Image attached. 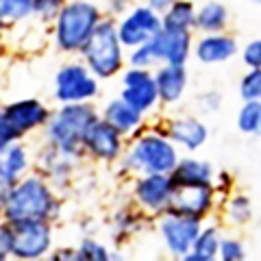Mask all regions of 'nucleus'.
Returning <instances> with one entry per match:
<instances>
[{
	"label": "nucleus",
	"mask_w": 261,
	"mask_h": 261,
	"mask_svg": "<svg viewBox=\"0 0 261 261\" xmlns=\"http://www.w3.org/2000/svg\"><path fill=\"white\" fill-rule=\"evenodd\" d=\"M18 137H20L18 130L11 126V122L7 120L5 111H3V113H0V150L7 148V146H11L15 140H18Z\"/></svg>",
	"instance_id": "nucleus-33"
},
{
	"label": "nucleus",
	"mask_w": 261,
	"mask_h": 261,
	"mask_svg": "<svg viewBox=\"0 0 261 261\" xmlns=\"http://www.w3.org/2000/svg\"><path fill=\"white\" fill-rule=\"evenodd\" d=\"M83 146L98 159H116L122 152V133L109 124L107 120H96L92 126L87 128L83 137Z\"/></svg>",
	"instance_id": "nucleus-15"
},
{
	"label": "nucleus",
	"mask_w": 261,
	"mask_h": 261,
	"mask_svg": "<svg viewBox=\"0 0 261 261\" xmlns=\"http://www.w3.org/2000/svg\"><path fill=\"white\" fill-rule=\"evenodd\" d=\"M154 81H157V89H159V100L166 105H174L181 100L187 89V68L185 65L163 63L154 72Z\"/></svg>",
	"instance_id": "nucleus-17"
},
{
	"label": "nucleus",
	"mask_w": 261,
	"mask_h": 261,
	"mask_svg": "<svg viewBox=\"0 0 261 261\" xmlns=\"http://www.w3.org/2000/svg\"><path fill=\"white\" fill-rule=\"evenodd\" d=\"M228 7L220 0H207L196 9L194 31L198 33H222L228 27Z\"/></svg>",
	"instance_id": "nucleus-20"
},
{
	"label": "nucleus",
	"mask_w": 261,
	"mask_h": 261,
	"mask_svg": "<svg viewBox=\"0 0 261 261\" xmlns=\"http://www.w3.org/2000/svg\"><path fill=\"white\" fill-rule=\"evenodd\" d=\"M11 252V224L0 222V259Z\"/></svg>",
	"instance_id": "nucleus-34"
},
{
	"label": "nucleus",
	"mask_w": 261,
	"mask_h": 261,
	"mask_svg": "<svg viewBox=\"0 0 261 261\" xmlns=\"http://www.w3.org/2000/svg\"><path fill=\"white\" fill-rule=\"evenodd\" d=\"M174 185H194V183H214L216 178V170L209 161L202 159H194V157H185L178 159L176 168L170 172Z\"/></svg>",
	"instance_id": "nucleus-19"
},
{
	"label": "nucleus",
	"mask_w": 261,
	"mask_h": 261,
	"mask_svg": "<svg viewBox=\"0 0 261 261\" xmlns=\"http://www.w3.org/2000/svg\"><path fill=\"white\" fill-rule=\"evenodd\" d=\"M161 133H166L176 146H181V148L190 150V152L202 148L209 140L207 124L192 116H181V118L170 120L166 130H161Z\"/></svg>",
	"instance_id": "nucleus-16"
},
{
	"label": "nucleus",
	"mask_w": 261,
	"mask_h": 261,
	"mask_svg": "<svg viewBox=\"0 0 261 261\" xmlns=\"http://www.w3.org/2000/svg\"><path fill=\"white\" fill-rule=\"evenodd\" d=\"M176 3V0H146V5H148L150 7V9H154V11H157L159 15H163V13H166L168 9H170V7H172Z\"/></svg>",
	"instance_id": "nucleus-35"
},
{
	"label": "nucleus",
	"mask_w": 261,
	"mask_h": 261,
	"mask_svg": "<svg viewBox=\"0 0 261 261\" xmlns=\"http://www.w3.org/2000/svg\"><path fill=\"white\" fill-rule=\"evenodd\" d=\"M178 163L176 144L166 133H146L135 142L126 166L144 174H170Z\"/></svg>",
	"instance_id": "nucleus-5"
},
{
	"label": "nucleus",
	"mask_w": 261,
	"mask_h": 261,
	"mask_svg": "<svg viewBox=\"0 0 261 261\" xmlns=\"http://www.w3.org/2000/svg\"><path fill=\"white\" fill-rule=\"evenodd\" d=\"M63 3L65 0H35L33 13H37L44 20H50L55 15H59V11L63 9Z\"/></svg>",
	"instance_id": "nucleus-32"
},
{
	"label": "nucleus",
	"mask_w": 261,
	"mask_h": 261,
	"mask_svg": "<svg viewBox=\"0 0 261 261\" xmlns=\"http://www.w3.org/2000/svg\"><path fill=\"white\" fill-rule=\"evenodd\" d=\"M29 159L20 144H11L0 150V181L15 185L20 174L27 170Z\"/></svg>",
	"instance_id": "nucleus-22"
},
{
	"label": "nucleus",
	"mask_w": 261,
	"mask_h": 261,
	"mask_svg": "<svg viewBox=\"0 0 261 261\" xmlns=\"http://www.w3.org/2000/svg\"><path fill=\"white\" fill-rule=\"evenodd\" d=\"M196 9H198V7H196L192 0H176V3L161 15L163 29H168V31H194Z\"/></svg>",
	"instance_id": "nucleus-24"
},
{
	"label": "nucleus",
	"mask_w": 261,
	"mask_h": 261,
	"mask_svg": "<svg viewBox=\"0 0 261 261\" xmlns=\"http://www.w3.org/2000/svg\"><path fill=\"white\" fill-rule=\"evenodd\" d=\"M242 100H261V68H248L240 81Z\"/></svg>",
	"instance_id": "nucleus-27"
},
{
	"label": "nucleus",
	"mask_w": 261,
	"mask_h": 261,
	"mask_svg": "<svg viewBox=\"0 0 261 261\" xmlns=\"http://www.w3.org/2000/svg\"><path fill=\"white\" fill-rule=\"evenodd\" d=\"M172 178L170 174H144L135 183V200L152 214H166V207L172 194Z\"/></svg>",
	"instance_id": "nucleus-14"
},
{
	"label": "nucleus",
	"mask_w": 261,
	"mask_h": 261,
	"mask_svg": "<svg viewBox=\"0 0 261 261\" xmlns=\"http://www.w3.org/2000/svg\"><path fill=\"white\" fill-rule=\"evenodd\" d=\"M142 111H137L133 105H128L124 98H116L105 107V120L113 124L122 135H128L140 128L142 124Z\"/></svg>",
	"instance_id": "nucleus-21"
},
{
	"label": "nucleus",
	"mask_w": 261,
	"mask_h": 261,
	"mask_svg": "<svg viewBox=\"0 0 261 261\" xmlns=\"http://www.w3.org/2000/svg\"><path fill=\"white\" fill-rule=\"evenodd\" d=\"M240 53L238 39L228 35L226 31L222 33H202L198 42L194 44V57L202 65H218L231 61Z\"/></svg>",
	"instance_id": "nucleus-13"
},
{
	"label": "nucleus",
	"mask_w": 261,
	"mask_h": 261,
	"mask_svg": "<svg viewBox=\"0 0 261 261\" xmlns=\"http://www.w3.org/2000/svg\"><path fill=\"white\" fill-rule=\"evenodd\" d=\"M218 257L222 261H244L246 259V248L238 238H222Z\"/></svg>",
	"instance_id": "nucleus-29"
},
{
	"label": "nucleus",
	"mask_w": 261,
	"mask_h": 261,
	"mask_svg": "<svg viewBox=\"0 0 261 261\" xmlns=\"http://www.w3.org/2000/svg\"><path fill=\"white\" fill-rule=\"evenodd\" d=\"M122 98L133 105L137 111L148 113L157 107L159 102V89L154 74H150L148 68H133L124 74V87H122Z\"/></svg>",
	"instance_id": "nucleus-12"
},
{
	"label": "nucleus",
	"mask_w": 261,
	"mask_h": 261,
	"mask_svg": "<svg viewBox=\"0 0 261 261\" xmlns=\"http://www.w3.org/2000/svg\"><path fill=\"white\" fill-rule=\"evenodd\" d=\"M76 257L79 259H92V261H107L109 255H107V248L96 244L94 240H85L81 244V248L76 250Z\"/></svg>",
	"instance_id": "nucleus-30"
},
{
	"label": "nucleus",
	"mask_w": 261,
	"mask_h": 261,
	"mask_svg": "<svg viewBox=\"0 0 261 261\" xmlns=\"http://www.w3.org/2000/svg\"><path fill=\"white\" fill-rule=\"evenodd\" d=\"M248 3H252V5H261V0H248Z\"/></svg>",
	"instance_id": "nucleus-36"
},
{
	"label": "nucleus",
	"mask_w": 261,
	"mask_h": 261,
	"mask_svg": "<svg viewBox=\"0 0 261 261\" xmlns=\"http://www.w3.org/2000/svg\"><path fill=\"white\" fill-rule=\"evenodd\" d=\"M216 194H218L216 183L174 185L172 194H170V202L166 207V214L205 220L216 205Z\"/></svg>",
	"instance_id": "nucleus-6"
},
{
	"label": "nucleus",
	"mask_w": 261,
	"mask_h": 261,
	"mask_svg": "<svg viewBox=\"0 0 261 261\" xmlns=\"http://www.w3.org/2000/svg\"><path fill=\"white\" fill-rule=\"evenodd\" d=\"M252 200L248 198L246 194H231L224 202V218L228 224L233 226H244L252 220Z\"/></svg>",
	"instance_id": "nucleus-25"
},
{
	"label": "nucleus",
	"mask_w": 261,
	"mask_h": 261,
	"mask_svg": "<svg viewBox=\"0 0 261 261\" xmlns=\"http://www.w3.org/2000/svg\"><path fill=\"white\" fill-rule=\"evenodd\" d=\"M242 61L246 68H261V39H250L242 48Z\"/></svg>",
	"instance_id": "nucleus-31"
},
{
	"label": "nucleus",
	"mask_w": 261,
	"mask_h": 261,
	"mask_svg": "<svg viewBox=\"0 0 261 261\" xmlns=\"http://www.w3.org/2000/svg\"><path fill=\"white\" fill-rule=\"evenodd\" d=\"M161 29H163L161 15L154 9H150L148 5H142V7H135L128 15H124V20L118 27V35L122 46L133 50V48L150 42Z\"/></svg>",
	"instance_id": "nucleus-9"
},
{
	"label": "nucleus",
	"mask_w": 261,
	"mask_h": 261,
	"mask_svg": "<svg viewBox=\"0 0 261 261\" xmlns=\"http://www.w3.org/2000/svg\"><path fill=\"white\" fill-rule=\"evenodd\" d=\"M259 137H261V135H259Z\"/></svg>",
	"instance_id": "nucleus-39"
},
{
	"label": "nucleus",
	"mask_w": 261,
	"mask_h": 261,
	"mask_svg": "<svg viewBox=\"0 0 261 261\" xmlns=\"http://www.w3.org/2000/svg\"><path fill=\"white\" fill-rule=\"evenodd\" d=\"M5 116L11 122V126L18 130V135H22L31 128L42 126L48 120V109L37 100H18L5 109Z\"/></svg>",
	"instance_id": "nucleus-18"
},
{
	"label": "nucleus",
	"mask_w": 261,
	"mask_h": 261,
	"mask_svg": "<svg viewBox=\"0 0 261 261\" xmlns=\"http://www.w3.org/2000/svg\"><path fill=\"white\" fill-rule=\"evenodd\" d=\"M157 63L185 65L194 53L192 31H168L161 29L150 42H146Z\"/></svg>",
	"instance_id": "nucleus-11"
},
{
	"label": "nucleus",
	"mask_w": 261,
	"mask_h": 261,
	"mask_svg": "<svg viewBox=\"0 0 261 261\" xmlns=\"http://www.w3.org/2000/svg\"><path fill=\"white\" fill-rule=\"evenodd\" d=\"M96 120V111L85 102H65V107L57 111L48 124V137L63 154H76V148L83 146L87 128Z\"/></svg>",
	"instance_id": "nucleus-3"
},
{
	"label": "nucleus",
	"mask_w": 261,
	"mask_h": 261,
	"mask_svg": "<svg viewBox=\"0 0 261 261\" xmlns=\"http://www.w3.org/2000/svg\"><path fill=\"white\" fill-rule=\"evenodd\" d=\"M0 46H3V44H0Z\"/></svg>",
	"instance_id": "nucleus-38"
},
{
	"label": "nucleus",
	"mask_w": 261,
	"mask_h": 261,
	"mask_svg": "<svg viewBox=\"0 0 261 261\" xmlns=\"http://www.w3.org/2000/svg\"><path fill=\"white\" fill-rule=\"evenodd\" d=\"M238 128L244 135H261V100H242Z\"/></svg>",
	"instance_id": "nucleus-26"
},
{
	"label": "nucleus",
	"mask_w": 261,
	"mask_h": 261,
	"mask_svg": "<svg viewBox=\"0 0 261 261\" xmlns=\"http://www.w3.org/2000/svg\"><path fill=\"white\" fill-rule=\"evenodd\" d=\"M98 94L96 79L89 74L87 68L79 63L65 65L57 72L55 81V96L61 102H85Z\"/></svg>",
	"instance_id": "nucleus-10"
},
{
	"label": "nucleus",
	"mask_w": 261,
	"mask_h": 261,
	"mask_svg": "<svg viewBox=\"0 0 261 261\" xmlns=\"http://www.w3.org/2000/svg\"><path fill=\"white\" fill-rule=\"evenodd\" d=\"M100 24V11L98 7L87 3V0H76V3L63 5V9L57 15L55 37L61 50L74 53L83 50L89 35Z\"/></svg>",
	"instance_id": "nucleus-2"
},
{
	"label": "nucleus",
	"mask_w": 261,
	"mask_h": 261,
	"mask_svg": "<svg viewBox=\"0 0 261 261\" xmlns=\"http://www.w3.org/2000/svg\"><path fill=\"white\" fill-rule=\"evenodd\" d=\"M35 0H0V15L5 20H22L33 13Z\"/></svg>",
	"instance_id": "nucleus-28"
},
{
	"label": "nucleus",
	"mask_w": 261,
	"mask_h": 261,
	"mask_svg": "<svg viewBox=\"0 0 261 261\" xmlns=\"http://www.w3.org/2000/svg\"><path fill=\"white\" fill-rule=\"evenodd\" d=\"M87 68L98 79H111L122 70V42L118 29L111 22H100L83 46Z\"/></svg>",
	"instance_id": "nucleus-4"
},
{
	"label": "nucleus",
	"mask_w": 261,
	"mask_h": 261,
	"mask_svg": "<svg viewBox=\"0 0 261 261\" xmlns=\"http://www.w3.org/2000/svg\"><path fill=\"white\" fill-rule=\"evenodd\" d=\"M220 242H222V233L218 226H202L198 238L194 242L192 252L185 257V261H214L218 259Z\"/></svg>",
	"instance_id": "nucleus-23"
},
{
	"label": "nucleus",
	"mask_w": 261,
	"mask_h": 261,
	"mask_svg": "<svg viewBox=\"0 0 261 261\" xmlns=\"http://www.w3.org/2000/svg\"><path fill=\"white\" fill-rule=\"evenodd\" d=\"M57 211V200L42 178H24L15 183L9 192L3 214L9 224L18 222H37V220H48Z\"/></svg>",
	"instance_id": "nucleus-1"
},
{
	"label": "nucleus",
	"mask_w": 261,
	"mask_h": 261,
	"mask_svg": "<svg viewBox=\"0 0 261 261\" xmlns=\"http://www.w3.org/2000/svg\"><path fill=\"white\" fill-rule=\"evenodd\" d=\"M200 228H202V220L190 216H176V214H163L159 222V233L163 244H166L170 255L178 259H185L192 252Z\"/></svg>",
	"instance_id": "nucleus-7"
},
{
	"label": "nucleus",
	"mask_w": 261,
	"mask_h": 261,
	"mask_svg": "<svg viewBox=\"0 0 261 261\" xmlns=\"http://www.w3.org/2000/svg\"><path fill=\"white\" fill-rule=\"evenodd\" d=\"M50 242H53V235L46 220L11 224V255L18 259L42 257L50 248Z\"/></svg>",
	"instance_id": "nucleus-8"
},
{
	"label": "nucleus",
	"mask_w": 261,
	"mask_h": 261,
	"mask_svg": "<svg viewBox=\"0 0 261 261\" xmlns=\"http://www.w3.org/2000/svg\"><path fill=\"white\" fill-rule=\"evenodd\" d=\"M3 22H5V18H3V15H0V27H3Z\"/></svg>",
	"instance_id": "nucleus-37"
}]
</instances>
